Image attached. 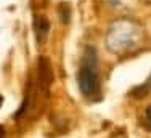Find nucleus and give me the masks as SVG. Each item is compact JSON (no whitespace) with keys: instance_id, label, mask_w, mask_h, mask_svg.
I'll return each instance as SVG.
<instances>
[{"instance_id":"6","label":"nucleus","mask_w":151,"mask_h":138,"mask_svg":"<svg viewBox=\"0 0 151 138\" xmlns=\"http://www.w3.org/2000/svg\"><path fill=\"white\" fill-rule=\"evenodd\" d=\"M142 127L145 130H148V132H151V104L148 108L145 109V112H143V117H142Z\"/></svg>"},{"instance_id":"7","label":"nucleus","mask_w":151,"mask_h":138,"mask_svg":"<svg viewBox=\"0 0 151 138\" xmlns=\"http://www.w3.org/2000/svg\"><path fill=\"white\" fill-rule=\"evenodd\" d=\"M111 138H129V135H127V133H125L122 129H119L117 132H114L113 135H111Z\"/></svg>"},{"instance_id":"4","label":"nucleus","mask_w":151,"mask_h":138,"mask_svg":"<svg viewBox=\"0 0 151 138\" xmlns=\"http://www.w3.org/2000/svg\"><path fill=\"white\" fill-rule=\"evenodd\" d=\"M150 92H151V74H150V77H148L145 82L142 83V85H138V87H134V88H132L130 95L134 96V98H138V100H140V98L146 96Z\"/></svg>"},{"instance_id":"8","label":"nucleus","mask_w":151,"mask_h":138,"mask_svg":"<svg viewBox=\"0 0 151 138\" xmlns=\"http://www.w3.org/2000/svg\"><path fill=\"white\" fill-rule=\"evenodd\" d=\"M0 138H5V132H3V127H0Z\"/></svg>"},{"instance_id":"9","label":"nucleus","mask_w":151,"mask_h":138,"mask_svg":"<svg viewBox=\"0 0 151 138\" xmlns=\"http://www.w3.org/2000/svg\"><path fill=\"white\" fill-rule=\"evenodd\" d=\"M2 106H3V96L0 95V108H2Z\"/></svg>"},{"instance_id":"1","label":"nucleus","mask_w":151,"mask_h":138,"mask_svg":"<svg viewBox=\"0 0 151 138\" xmlns=\"http://www.w3.org/2000/svg\"><path fill=\"white\" fill-rule=\"evenodd\" d=\"M77 85L81 95L88 103H98L103 98L101 77H100V61L95 47H85L77 69Z\"/></svg>"},{"instance_id":"10","label":"nucleus","mask_w":151,"mask_h":138,"mask_svg":"<svg viewBox=\"0 0 151 138\" xmlns=\"http://www.w3.org/2000/svg\"><path fill=\"white\" fill-rule=\"evenodd\" d=\"M146 2H151V0H146Z\"/></svg>"},{"instance_id":"5","label":"nucleus","mask_w":151,"mask_h":138,"mask_svg":"<svg viewBox=\"0 0 151 138\" xmlns=\"http://www.w3.org/2000/svg\"><path fill=\"white\" fill-rule=\"evenodd\" d=\"M58 14L63 24H68L71 19V6L69 3H60L58 5Z\"/></svg>"},{"instance_id":"2","label":"nucleus","mask_w":151,"mask_h":138,"mask_svg":"<svg viewBox=\"0 0 151 138\" xmlns=\"http://www.w3.org/2000/svg\"><path fill=\"white\" fill-rule=\"evenodd\" d=\"M142 37L143 32L137 21L130 18H121L109 24L105 43L111 53H124L135 48L142 42Z\"/></svg>"},{"instance_id":"3","label":"nucleus","mask_w":151,"mask_h":138,"mask_svg":"<svg viewBox=\"0 0 151 138\" xmlns=\"http://www.w3.org/2000/svg\"><path fill=\"white\" fill-rule=\"evenodd\" d=\"M48 32H50V21L45 16H42V14L35 16L34 18V34H35L37 43H44Z\"/></svg>"}]
</instances>
